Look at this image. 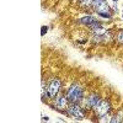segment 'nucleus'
<instances>
[{
  "mask_svg": "<svg viewBox=\"0 0 123 123\" xmlns=\"http://www.w3.org/2000/svg\"><path fill=\"white\" fill-rule=\"evenodd\" d=\"M81 6H90L92 5V0H80Z\"/></svg>",
  "mask_w": 123,
  "mask_h": 123,
  "instance_id": "10",
  "label": "nucleus"
},
{
  "mask_svg": "<svg viewBox=\"0 0 123 123\" xmlns=\"http://www.w3.org/2000/svg\"><path fill=\"white\" fill-rule=\"evenodd\" d=\"M122 17H123V15H122Z\"/></svg>",
  "mask_w": 123,
  "mask_h": 123,
  "instance_id": "17",
  "label": "nucleus"
},
{
  "mask_svg": "<svg viewBox=\"0 0 123 123\" xmlns=\"http://www.w3.org/2000/svg\"><path fill=\"white\" fill-rule=\"evenodd\" d=\"M83 96H84V91L79 85H71L68 89L67 98L70 104H78L79 101L83 100Z\"/></svg>",
  "mask_w": 123,
  "mask_h": 123,
  "instance_id": "1",
  "label": "nucleus"
},
{
  "mask_svg": "<svg viewBox=\"0 0 123 123\" xmlns=\"http://www.w3.org/2000/svg\"><path fill=\"white\" fill-rule=\"evenodd\" d=\"M42 121H49V117L48 116H43L42 117Z\"/></svg>",
  "mask_w": 123,
  "mask_h": 123,
  "instance_id": "15",
  "label": "nucleus"
},
{
  "mask_svg": "<svg viewBox=\"0 0 123 123\" xmlns=\"http://www.w3.org/2000/svg\"><path fill=\"white\" fill-rule=\"evenodd\" d=\"M116 116H117V122H122L123 121V111H119L118 115H116Z\"/></svg>",
  "mask_w": 123,
  "mask_h": 123,
  "instance_id": "13",
  "label": "nucleus"
},
{
  "mask_svg": "<svg viewBox=\"0 0 123 123\" xmlns=\"http://www.w3.org/2000/svg\"><path fill=\"white\" fill-rule=\"evenodd\" d=\"M60 87H62V81H60V79H58V78L53 79V80L49 83V85H48V94H49V96H50V97H57Z\"/></svg>",
  "mask_w": 123,
  "mask_h": 123,
  "instance_id": "4",
  "label": "nucleus"
},
{
  "mask_svg": "<svg viewBox=\"0 0 123 123\" xmlns=\"http://www.w3.org/2000/svg\"><path fill=\"white\" fill-rule=\"evenodd\" d=\"M54 104H55V108L59 112H63V113H68V111H62V110H67L68 108V98L64 95H59L57 96V98H54Z\"/></svg>",
  "mask_w": 123,
  "mask_h": 123,
  "instance_id": "5",
  "label": "nucleus"
},
{
  "mask_svg": "<svg viewBox=\"0 0 123 123\" xmlns=\"http://www.w3.org/2000/svg\"><path fill=\"white\" fill-rule=\"evenodd\" d=\"M112 1H115V3H117V0H112Z\"/></svg>",
  "mask_w": 123,
  "mask_h": 123,
  "instance_id": "16",
  "label": "nucleus"
},
{
  "mask_svg": "<svg viewBox=\"0 0 123 123\" xmlns=\"http://www.w3.org/2000/svg\"><path fill=\"white\" fill-rule=\"evenodd\" d=\"M110 110H111V104H110L108 100H102V101H100L98 104L96 105V107H95L96 113H97L100 117L108 115Z\"/></svg>",
  "mask_w": 123,
  "mask_h": 123,
  "instance_id": "3",
  "label": "nucleus"
},
{
  "mask_svg": "<svg viewBox=\"0 0 123 123\" xmlns=\"http://www.w3.org/2000/svg\"><path fill=\"white\" fill-rule=\"evenodd\" d=\"M104 1H106V0H92V6H95V7H97L100 4H102Z\"/></svg>",
  "mask_w": 123,
  "mask_h": 123,
  "instance_id": "12",
  "label": "nucleus"
},
{
  "mask_svg": "<svg viewBox=\"0 0 123 123\" xmlns=\"http://www.w3.org/2000/svg\"><path fill=\"white\" fill-rule=\"evenodd\" d=\"M47 96H49V94H48V87H46V81L42 80V100H46Z\"/></svg>",
  "mask_w": 123,
  "mask_h": 123,
  "instance_id": "9",
  "label": "nucleus"
},
{
  "mask_svg": "<svg viewBox=\"0 0 123 123\" xmlns=\"http://www.w3.org/2000/svg\"><path fill=\"white\" fill-rule=\"evenodd\" d=\"M117 41H118L119 43H123V30L118 32V35H117Z\"/></svg>",
  "mask_w": 123,
  "mask_h": 123,
  "instance_id": "11",
  "label": "nucleus"
},
{
  "mask_svg": "<svg viewBox=\"0 0 123 123\" xmlns=\"http://www.w3.org/2000/svg\"><path fill=\"white\" fill-rule=\"evenodd\" d=\"M101 100H100V96L97 95V94H91L84 102H85V106L87 107V108H95L96 107V105L98 104Z\"/></svg>",
  "mask_w": 123,
  "mask_h": 123,
  "instance_id": "6",
  "label": "nucleus"
},
{
  "mask_svg": "<svg viewBox=\"0 0 123 123\" xmlns=\"http://www.w3.org/2000/svg\"><path fill=\"white\" fill-rule=\"evenodd\" d=\"M47 30H48V27H47V26H43V27H42V33H41V35L44 36V35H46V32H47Z\"/></svg>",
  "mask_w": 123,
  "mask_h": 123,
  "instance_id": "14",
  "label": "nucleus"
},
{
  "mask_svg": "<svg viewBox=\"0 0 123 123\" xmlns=\"http://www.w3.org/2000/svg\"><path fill=\"white\" fill-rule=\"evenodd\" d=\"M96 12L97 14H110V6L107 5L106 1H104L96 7Z\"/></svg>",
  "mask_w": 123,
  "mask_h": 123,
  "instance_id": "7",
  "label": "nucleus"
},
{
  "mask_svg": "<svg viewBox=\"0 0 123 123\" xmlns=\"http://www.w3.org/2000/svg\"><path fill=\"white\" fill-rule=\"evenodd\" d=\"M96 21H97V18L94 17V16H85V17L79 20L80 24H84V25H87V26L91 25V24H94V22H96Z\"/></svg>",
  "mask_w": 123,
  "mask_h": 123,
  "instance_id": "8",
  "label": "nucleus"
},
{
  "mask_svg": "<svg viewBox=\"0 0 123 123\" xmlns=\"http://www.w3.org/2000/svg\"><path fill=\"white\" fill-rule=\"evenodd\" d=\"M67 111H68V113H69L70 116H73V117L76 118V119H84V117H85L84 110L81 108L78 104H71V105L67 108Z\"/></svg>",
  "mask_w": 123,
  "mask_h": 123,
  "instance_id": "2",
  "label": "nucleus"
}]
</instances>
